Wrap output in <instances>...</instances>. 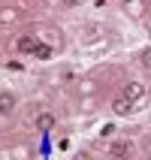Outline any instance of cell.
I'll return each instance as SVG.
<instances>
[{
	"instance_id": "8",
	"label": "cell",
	"mask_w": 151,
	"mask_h": 160,
	"mask_svg": "<svg viewBox=\"0 0 151 160\" xmlns=\"http://www.w3.org/2000/svg\"><path fill=\"white\" fill-rule=\"evenodd\" d=\"M142 63H145V67H151V48H145V52H142Z\"/></svg>"
},
{
	"instance_id": "6",
	"label": "cell",
	"mask_w": 151,
	"mask_h": 160,
	"mask_svg": "<svg viewBox=\"0 0 151 160\" xmlns=\"http://www.w3.org/2000/svg\"><path fill=\"white\" fill-rule=\"evenodd\" d=\"M52 127H54V115L43 112V115L36 118V130H43V133H45V130H52Z\"/></svg>"
},
{
	"instance_id": "4",
	"label": "cell",
	"mask_w": 151,
	"mask_h": 160,
	"mask_svg": "<svg viewBox=\"0 0 151 160\" xmlns=\"http://www.w3.org/2000/svg\"><path fill=\"white\" fill-rule=\"evenodd\" d=\"M15 103H18L15 94H9V91H6V94H0V115H9V112L15 109Z\"/></svg>"
},
{
	"instance_id": "13",
	"label": "cell",
	"mask_w": 151,
	"mask_h": 160,
	"mask_svg": "<svg viewBox=\"0 0 151 160\" xmlns=\"http://www.w3.org/2000/svg\"><path fill=\"white\" fill-rule=\"evenodd\" d=\"M148 160H151V157H148Z\"/></svg>"
},
{
	"instance_id": "2",
	"label": "cell",
	"mask_w": 151,
	"mask_h": 160,
	"mask_svg": "<svg viewBox=\"0 0 151 160\" xmlns=\"http://www.w3.org/2000/svg\"><path fill=\"white\" fill-rule=\"evenodd\" d=\"M124 97L133 100V103H136V100H142L145 97V85H142V82H127V85H124Z\"/></svg>"
},
{
	"instance_id": "12",
	"label": "cell",
	"mask_w": 151,
	"mask_h": 160,
	"mask_svg": "<svg viewBox=\"0 0 151 160\" xmlns=\"http://www.w3.org/2000/svg\"><path fill=\"white\" fill-rule=\"evenodd\" d=\"M124 3H133V0H124Z\"/></svg>"
},
{
	"instance_id": "9",
	"label": "cell",
	"mask_w": 151,
	"mask_h": 160,
	"mask_svg": "<svg viewBox=\"0 0 151 160\" xmlns=\"http://www.w3.org/2000/svg\"><path fill=\"white\" fill-rule=\"evenodd\" d=\"M12 18H15V12H6V9L0 12V21H12Z\"/></svg>"
},
{
	"instance_id": "5",
	"label": "cell",
	"mask_w": 151,
	"mask_h": 160,
	"mask_svg": "<svg viewBox=\"0 0 151 160\" xmlns=\"http://www.w3.org/2000/svg\"><path fill=\"white\" fill-rule=\"evenodd\" d=\"M36 45H39V42H36L33 36H21V39H18V52H21V54H33Z\"/></svg>"
},
{
	"instance_id": "10",
	"label": "cell",
	"mask_w": 151,
	"mask_h": 160,
	"mask_svg": "<svg viewBox=\"0 0 151 160\" xmlns=\"http://www.w3.org/2000/svg\"><path fill=\"white\" fill-rule=\"evenodd\" d=\"M82 0H63V6H79Z\"/></svg>"
},
{
	"instance_id": "1",
	"label": "cell",
	"mask_w": 151,
	"mask_h": 160,
	"mask_svg": "<svg viewBox=\"0 0 151 160\" xmlns=\"http://www.w3.org/2000/svg\"><path fill=\"white\" fill-rule=\"evenodd\" d=\"M109 160H133L130 157V142H115L109 148Z\"/></svg>"
},
{
	"instance_id": "3",
	"label": "cell",
	"mask_w": 151,
	"mask_h": 160,
	"mask_svg": "<svg viewBox=\"0 0 151 160\" xmlns=\"http://www.w3.org/2000/svg\"><path fill=\"white\" fill-rule=\"evenodd\" d=\"M112 109H115V115H130V112H133V100H127L124 94H121V97L112 103Z\"/></svg>"
},
{
	"instance_id": "7",
	"label": "cell",
	"mask_w": 151,
	"mask_h": 160,
	"mask_svg": "<svg viewBox=\"0 0 151 160\" xmlns=\"http://www.w3.org/2000/svg\"><path fill=\"white\" fill-rule=\"evenodd\" d=\"M36 58H39V61H48V58H52V48H48V45H43V42H39V45H36Z\"/></svg>"
},
{
	"instance_id": "11",
	"label": "cell",
	"mask_w": 151,
	"mask_h": 160,
	"mask_svg": "<svg viewBox=\"0 0 151 160\" xmlns=\"http://www.w3.org/2000/svg\"><path fill=\"white\" fill-rule=\"evenodd\" d=\"M76 160H88V157H85V154H82V157H76Z\"/></svg>"
}]
</instances>
